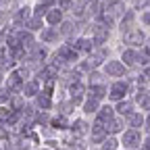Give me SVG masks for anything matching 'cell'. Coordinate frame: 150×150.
Wrapping results in <instances>:
<instances>
[{
    "label": "cell",
    "instance_id": "cell-2",
    "mask_svg": "<svg viewBox=\"0 0 150 150\" xmlns=\"http://www.w3.org/2000/svg\"><path fill=\"white\" fill-rule=\"evenodd\" d=\"M142 138H144V131L142 129H134V127H125L121 134H119V142L123 150H136L142 146Z\"/></svg>",
    "mask_w": 150,
    "mask_h": 150
},
{
    "label": "cell",
    "instance_id": "cell-5",
    "mask_svg": "<svg viewBox=\"0 0 150 150\" xmlns=\"http://www.w3.org/2000/svg\"><path fill=\"white\" fill-rule=\"evenodd\" d=\"M90 127H92V121H90V117H75V119H71V125H69V131L75 136V138H86L88 134H90Z\"/></svg>",
    "mask_w": 150,
    "mask_h": 150
},
{
    "label": "cell",
    "instance_id": "cell-25",
    "mask_svg": "<svg viewBox=\"0 0 150 150\" xmlns=\"http://www.w3.org/2000/svg\"><path fill=\"white\" fill-rule=\"evenodd\" d=\"M73 4H75V0H56V6L61 11H65V13H71Z\"/></svg>",
    "mask_w": 150,
    "mask_h": 150
},
{
    "label": "cell",
    "instance_id": "cell-17",
    "mask_svg": "<svg viewBox=\"0 0 150 150\" xmlns=\"http://www.w3.org/2000/svg\"><path fill=\"white\" fill-rule=\"evenodd\" d=\"M54 94H48V92H40L38 96L33 98L35 100V106H38V110H44V112H48V110H52V106H54Z\"/></svg>",
    "mask_w": 150,
    "mask_h": 150
},
{
    "label": "cell",
    "instance_id": "cell-34",
    "mask_svg": "<svg viewBox=\"0 0 150 150\" xmlns=\"http://www.w3.org/2000/svg\"><path fill=\"white\" fill-rule=\"evenodd\" d=\"M121 2H125V4H127V2H131V0H121Z\"/></svg>",
    "mask_w": 150,
    "mask_h": 150
},
{
    "label": "cell",
    "instance_id": "cell-18",
    "mask_svg": "<svg viewBox=\"0 0 150 150\" xmlns=\"http://www.w3.org/2000/svg\"><path fill=\"white\" fill-rule=\"evenodd\" d=\"M69 125H71V119L65 112H59L56 117H52L48 121V127H52L54 131H69Z\"/></svg>",
    "mask_w": 150,
    "mask_h": 150
},
{
    "label": "cell",
    "instance_id": "cell-36",
    "mask_svg": "<svg viewBox=\"0 0 150 150\" xmlns=\"http://www.w3.org/2000/svg\"><path fill=\"white\" fill-rule=\"evenodd\" d=\"M121 150H123V148H121Z\"/></svg>",
    "mask_w": 150,
    "mask_h": 150
},
{
    "label": "cell",
    "instance_id": "cell-31",
    "mask_svg": "<svg viewBox=\"0 0 150 150\" xmlns=\"http://www.w3.org/2000/svg\"><path fill=\"white\" fill-rule=\"evenodd\" d=\"M140 73H142V75H144V77H148V79H150V63H148V65H144V67H142V71H140Z\"/></svg>",
    "mask_w": 150,
    "mask_h": 150
},
{
    "label": "cell",
    "instance_id": "cell-20",
    "mask_svg": "<svg viewBox=\"0 0 150 150\" xmlns=\"http://www.w3.org/2000/svg\"><path fill=\"white\" fill-rule=\"evenodd\" d=\"M44 25H46L44 17H38V15H31L27 21H25V29H29V31H33V33H40V31L44 29Z\"/></svg>",
    "mask_w": 150,
    "mask_h": 150
},
{
    "label": "cell",
    "instance_id": "cell-21",
    "mask_svg": "<svg viewBox=\"0 0 150 150\" xmlns=\"http://www.w3.org/2000/svg\"><path fill=\"white\" fill-rule=\"evenodd\" d=\"M125 127H127V125H125V119H123V117H119V115L106 123V131H108V134H112V136H119Z\"/></svg>",
    "mask_w": 150,
    "mask_h": 150
},
{
    "label": "cell",
    "instance_id": "cell-27",
    "mask_svg": "<svg viewBox=\"0 0 150 150\" xmlns=\"http://www.w3.org/2000/svg\"><path fill=\"white\" fill-rule=\"evenodd\" d=\"M11 96H13V94H11V90H8L6 86H4V88H0V102H8Z\"/></svg>",
    "mask_w": 150,
    "mask_h": 150
},
{
    "label": "cell",
    "instance_id": "cell-6",
    "mask_svg": "<svg viewBox=\"0 0 150 150\" xmlns=\"http://www.w3.org/2000/svg\"><path fill=\"white\" fill-rule=\"evenodd\" d=\"M71 46L79 52V56H88L92 50H94V40H92V35H88V33H81V35H75L73 40H71Z\"/></svg>",
    "mask_w": 150,
    "mask_h": 150
},
{
    "label": "cell",
    "instance_id": "cell-13",
    "mask_svg": "<svg viewBox=\"0 0 150 150\" xmlns=\"http://www.w3.org/2000/svg\"><path fill=\"white\" fill-rule=\"evenodd\" d=\"M23 83H25V77L21 75V71L19 69H13L6 77H4V86L11 90V92H15V90H21L23 88Z\"/></svg>",
    "mask_w": 150,
    "mask_h": 150
},
{
    "label": "cell",
    "instance_id": "cell-1",
    "mask_svg": "<svg viewBox=\"0 0 150 150\" xmlns=\"http://www.w3.org/2000/svg\"><path fill=\"white\" fill-rule=\"evenodd\" d=\"M134 81L131 79H127V77H119V79H110V83H108V94H106V100L108 102H119V100H123V98H127V96H131L134 94Z\"/></svg>",
    "mask_w": 150,
    "mask_h": 150
},
{
    "label": "cell",
    "instance_id": "cell-33",
    "mask_svg": "<svg viewBox=\"0 0 150 150\" xmlns=\"http://www.w3.org/2000/svg\"><path fill=\"white\" fill-rule=\"evenodd\" d=\"M4 83V75H2V71H0V86Z\"/></svg>",
    "mask_w": 150,
    "mask_h": 150
},
{
    "label": "cell",
    "instance_id": "cell-30",
    "mask_svg": "<svg viewBox=\"0 0 150 150\" xmlns=\"http://www.w3.org/2000/svg\"><path fill=\"white\" fill-rule=\"evenodd\" d=\"M42 6H46V8H52V6H56V0H38Z\"/></svg>",
    "mask_w": 150,
    "mask_h": 150
},
{
    "label": "cell",
    "instance_id": "cell-23",
    "mask_svg": "<svg viewBox=\"0 0 150 150\" xmlns=\"http://www.w3.org/2000/svg\"><path fill=\"white\" fill-rule=\"evenodd\" d=\"M31 15H33V8H29V6H21L19 11H15V23H25Z\"/></svg>",
    "mask_w": 150,
    "mask_h": 150
},
{
    "label": "cell",
    "instance_id": "cell-4",
    "mask_svg": "<svg viewBox=\"0 0 150 150\" xmlns=\"http://www.w3.org/2000/svg\"><path fill=\"white\" fill-rule=\"evenodd\" d=\"M146 38H148V33H146V29L142 25H136V27H131L129 31L121 33L123 44L125 46H134V48H142L144 42H146Z\"/></svg>",
    "mask_w": 150,
    "mask_h": 150
},
{
    "label": "cell",
    "instance_id": "cell-9",
    "mask_svg": "<svg viewBox=\"0 0 150 150\" xmlns=\"http://www.w3.org/2000/svg\"><path fill=\"white\" fill-rule=\"evenodd\" d=\"M108 136V131H106V125H102V123H98V121H92V127H90V134H88V138H90V144L92 146H98L104 138Z\"/></svg>",
    "mask_w": 150,
    "mask_h": 150
},
{
    "label": "cell",
    "instance_id": "cell-24",
    "mask_svg": "<svg viewBox=\"0 0 150 150\" xmlns=\"http://www.w3.org/2000/svg\"><path fill=\"white\" fill-rule=\"evenodd\" d=\"M140 23H142V27L144 29H150V8H144V11H140Z\"/></svg>",
    "mask_w": 150,
    "mask_h": 150
},
{
    "label": "cell",
    "instance_id": "cell-11",
    "mask_svg": "<svg viewBox=\"0 0 150 150\" xmlns=\"http://www.w3.org/2000/svg\"><path fill=\"white\" fill-rule=\"evenodd\" d=\"M88 94H90V96H94V98H98L100 102H104V100H106V94H108V83H106L104 79L92 81V83H88Z\"/></svg>",
    "mask_w": 150,
    "mask_h": 150
},
{
    "label": "cell",
    "instance_id": "cell-16",
    "mask_svg": "<svg viewBox=\"0 0 150 150\" xmlns=\"http://www.w3.org/2000/svg\"><path fill=\"white\" fill-rule=\"evenodd\" d=\"M136 108H138V104H136V100L131 98V96H127V98L115 102V110H117V115H119V117H127L129 112H134Z\"/></svg>",
    "mask_w": 150,
    "mask_h": 150
},
{
    "label": "cell",
    "instance_id": "cell-3",
    "mask_svg": "<svg viewBox=\"0 0 150 150\" xmlns=\"http://www.w3.org/2000/svg\"><path fill=\"white\" fill-rule=\"evenodd\" d=\"M100 71H102V75H104L106 79H119V77H125L129 69L123 65L121 59H106L102 63Z\"/></svg>",
    "mask_w": 150,
    "mask_h": 150
},
{
    "label": "cell",
    "instance_id": "cell-8",
    "mask_svg": "<svg viewBox=\"0 0 150 150\" xmlns=\"http://www.w3.org/2000/svg\"><path fill=\"white\" fill-rule=\"evenodd\" d=\"M100 100L98 98H94V96H90V94H86V98L81 100V104H79V110H81V115L83 117H94L98 112V108H100Z\"/></svg>",
    "mask_w": 150,
    "mask_h": 150
},
{
    "label": "cell",
    "instance_id": "cell-19",
    "mask_svg": "<svg viewBox=\"0 0 150 150\" xmlns=\"http://www.w3.org/2000/svg\"><path fill=\"white\" fill-rule=\"evenodd\" d=\"M75 29H77V21H71V19H67L65 17V21L59 25V31H61V38L63 40H71V38L75 35Z\"/></svg>",
    "mask_w": 150,
    "mask_h": 150
},
{
    "label": "cell",
    "instance_id": "cell-28",
    "mask_svg": "<svg viewBox=\"0 0 150 150\" xmlns=\"http://www.w3.org/2000/svg\"><path fill=\"white\" fill-rule=\"evenodd\" d=\"M46 13H48V8H46V6H42L40 2H38V4L33 6V15H38V17H44Z\"/></svg>",
    "mask_w": 150,
    "mask_h": 150
},
{
    "label": "cell",
    "instance_id": "cell-35",
    "mask_svg": "<svg viewBox=\"0 0 150 150\" xmlns=\"http://www.w3.org/2000/svg\"><path fill=\"white\" fill-rule=\"evenodd\" d=\"M148 8H150V4H148Z\"/></svg>",
    "mask_w": 150,
    "mask_h": 150
},
{
    "label": "cell",
    "instance_id": "cell-26",
    "mask_svg": "<svg viewBox=\"0 0 150 150\" xmlns=\"http://www.w3.org/2000/svg\"><path fill=\"white\" fill-rule=\"evenodd\" d=\"M131 2H134V11H144V8H148L150 0H131Z\"/></svg>",
    "mask_w": 150,
    "mask_h": 150
},
{
    "label": "cell",
    "instance_id": "cell-7",
    "mask_svg": "<svg viewBox=\"0 0 150 150\" xmlns=\"http://www.w3.org/2000/svg\"><path fill=\"white\" fill-rule=\"evenodd\" d=\"M115 117H117L115 104H112V102H102V104H100V108H98V112L94 115V121H98V123L106 125L110 119H115Z\"/></svg>",
    "mask_w": 150,
    "mask_h": 150
},
{
    "label": "cell",
    "instance_id": "cell-10",
    "mask_svg": "<svg viewBox=\"0 0 150 150\" xmlns=\"http://www.w3.org/2000/svg\"><path fill=\"white\" fill-rule=\"evenodd\" d=\"M63 40L61 38V31H59V27H44L42 31H40V42L42 44H46V46H54V44H59Z\"/></svg>",
    "mask_w": 150,
    "mask_h": 150
},
{
    "label": "cell",
    "instance_id": "cell-32",
    "mask_svg": "<svg viewBox=\"0 0 150 150\" xmlns=\"http://www.w3.org/2000/svg\"><path fill=\"white\" fill-rule=\"evenodd\" d=\"M35 150H54V148H50V146H46V144H44L42 148H35Z\"/></svg>",
    "mask_w": 150,
    "mask_h": 150
},
{
    "label": "cell",
    "instance_id": "cell-12",
    "mask_svg": "<svg viewBox=\"0 0 150 150\" xmlns=\"http://www.w3.org/2000/svg\"><path fill=\"white\" fill-rule=\"evenodd\" d=\"M40 92H42V81L38 79V77L25 79V83H23V88H21V94H23L25 98H35Z\"/></svg>",
    "mask_w": 150,
    "mask_h": 150
},
{
    "label": "cell",
    "instance_id": "cell-22",
    "mask_svg": "<svg viewBox=\"0 0 150 150\" xmlns=\"http://www.w3.org/2000/svg\"><path fill=\"white\" fill-rule=\"evenodd\" d=\"M98 150H121V142H119V136H112L108 134L100 144H98Z\"/></svg>",
    "mask_w": 150,
    "mask_h": 150
},
{
    "label": "cell",
    "instance_id": "cell-15",
    "mask_svg": "<svg viewBox=\"0 0 150 150\" xmlns=\"http://www.w3.org/2000/svg\"><path fill=\"white\" fill-rule=\"evenodd\" d=\"M125 119V125L127 127H134V129H142L144 127V121H146V112L144 110H140V108H136L134 112H129L127 117H123Z\"/></svg>",
    "mask_w": 150,
    "mask_h": 150
},
{
    "label": "cell",
    "instance_id": "cell-14",
    "mask_svg": "<svg viewBox=\"0 0 150 150\" xmlns=\"http://www.w3.org/2000/svg\"><path fill=\"white\" fill-rule=\"evenodd\" d=\"M44 21H46V25H50V27H59V25L65 21V11H61L59 6L48 8V13L44 15Z\"/></svg>",
    "mask_w": 150,
    "mask_h": 150
},
{
    "label": "cell",
    "instance_id": "cell-29",
    "mask_svg": "<svg viewBox=\"0 0 150 150\" xmlns=\"http://www.w3.org/2000/svg\"><path fill=\"white\" fill-rule=\"evenodd\" d=\"M142 148H144V150H150V134H144V138H142Z\"/></svg>",
    "mask_w": 150,
    "mask_h": 150
}]
</instances>
